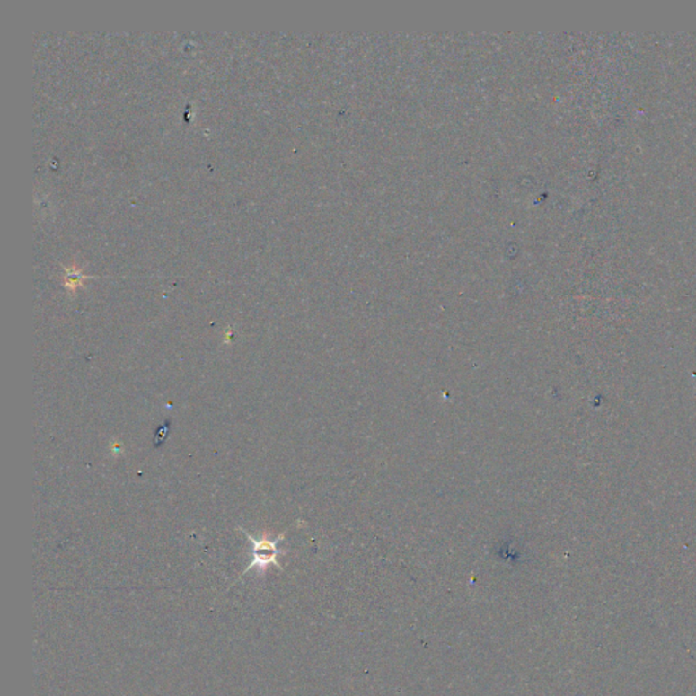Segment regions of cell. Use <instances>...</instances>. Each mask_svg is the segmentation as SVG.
<instances>
[{"label": "cell", "mask_w": 696, "mask_h": 696, "mask_svg": "<svg viewBox=\"0 0 696 696\" xmlns=\"http://www.w3.org/2000/svg\"><path fill=\"white\" fill-rule=\"evenodd\" d=\"M238 531L243 532L245 536L248 537V540H250L253 545L252 562H251L250 566L245 568V571L241 574V577L245 576L246 573H250L253 568H258L259 573H264V571L269 568V566L271 565L277 566L278 568L282 570V566L278 563V557L285 554V552H282L278 549V542L285 537L283 534H280L277 539H271V537L267 536V534H261L260 539H256V537H253L250 532H246L243 528H238Z\"/></svg>", "instance_id": "cell-1"}]
</instances>
